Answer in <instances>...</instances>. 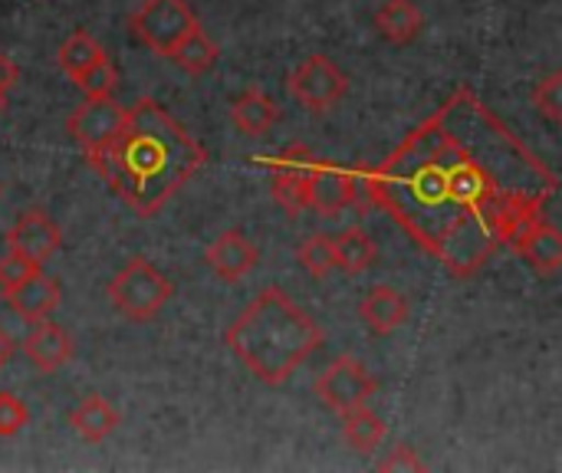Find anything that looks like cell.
<instances>
[{
    "instance_id": "obj_16",
    "label": "cell",
    "mask_w": 562,
    "mask_h": 473,
    "mask_svg": "<svg viewBox=\"0 0 562 473\" xmlns=\"http://www.w3.org/2000/svg\"><path fill=\"white\" fill-rule=\"evenodd\" d=\"M3 300H7V306H10L20 319L33 323V319L49 316V313L59 306V283L40 270V273L26 277L23 283H16L13 290H7Z\"/></svg>"
},
{
    "instance_id": "obj_20",
    "label": "cell",
    "mask_w": 562,
    "mask_h": 473,
    "mask_svg": "<svg viewBox=\"0 0 562 473\" xmlns=\"http://www.w3.org/2000/svg\"><path fill=\"white\" fill-rule=\"evenodd\" d=\"M168 59L184 69L188 76H204L207 69H214L217 63V46L214 40L201 30V26H191L171 49H168Z\"/></svg>"
},
{
    "instance_id": "obj_21",
    "label": "cell",
    "mask_w": 562,
    "mask_h": 473,
    "mask_svg": "<svg viewBox=\"0 0 562 473\" xmlns=\"http://www.w3.org/2000/svg\"><path fill=\"white\" fill-rule=\"evenodd\" d=\"M333 254H336V270L346 277H359L375 263V244L362 227H349L339 237H333Z\"/></svg>"
},
{
    "instance_id": "obj_1",
    "label": "cell",
    "mask_w": 562,
    "mask_h": 473,
    "mask_svg": "<svg viewBox=\"0 0 562 473\" xmlns=\"http://www.w3.org/2000/svg\"><path fill=\"white\" fill-rule=\"evenodd\" d=\"M362 191L451 277H474L543 217L557 174L461 86L415 125Z\"/></svg>"
},
{
    "instance_id": "obj_4",
    "label": "cell",
    "mask_w": 562,
    "mask_h": 473,
    "mask_svg": "<svg viewBox=\"0 0 562 473\" xmlns=\"http://www.w3.org/2000/svg\"><path fill=\"white\" fill-rule=\"evenodd\" d=\"M109 293V306L128 319V323H151L161 306L171 300L175 293V283L158 273V267H151L148 260L142 257H132L105 286Z\"/></svg>"
},
{
    "instance_id": "obj_7",
    "label": "cell",
    "mask_w": 562,
    "mask_h": 473,
    "mask_svg": "<svg viewBox=\"0 0 562 473\" xmlns=\"http://www.w3.org/2000/svg\"><path fill=\"white\" fill-rule=\"evenodd\" d=\"M346 76L342 69L326 56H310L290 72V92L296 102H303L310 112H326L346 95Z\"/></svg>"
},
{
    "instance_id": "obj_14",
    "label": "cell",
    "mask_w": 562,
    "mask_h": 473,
    "mask_svg": "<svg viewBox=\"0 0 562 473\" xmlns=\"http://www.w3.org/2000/svg\"><path fill=\"white\" fill-rule=\"evenodd\" d=\"M510 250H517V254L530 263V270L540 273V277H553L562 267V234L547 221V217L533 221V224L510 244Z\"/></svg>"
},
{
    "instance_id": "obj_25",
    "label": "cell",
    "mask_w": 562,
    "mask_h": 473,
    "mask_svg": "<svg viewBox=\"0 0 562 473\" xmlns=\"http://www.w3.org/2000/svg\"><path fill=\"white\" fill-rule=\"evenodd\" d=\"M76 82V89L86 95V99H99V95H112L115 92V86H119V72H115V66L109 63V56H102L95 66H89L79 79H72Z\"/></svg>"
},
{
    "instance_id": "obj_19",
    "label": "cell",
    "mask_w": 562,
    "mask_h": 473,
    "mask_svg": "<svg viewBox=\"0 0 562 473\" xmlns=\"http://www.w3.org/2000/svg\"><path fill=\"white\" fill-rule=\"evenodd\" d=\"M375 30L382 40L405 46V43L418 40V33L425 30V13L412 0H385L382 10L375 13Z\"/></svg>"
},
{
    "instance_id": "obj_27",
    "label": "cell",
    "mask_w": 562,
    "mask_h": 473,
    "mask_svg": "<svg viewBox=\"0 0 562 473\" xmlns=\"http://www.w3.org/2000/svg\"><path fill=\"white\" fill-rule=\"evenodd\" d=\"M533 105L550 119V122H560L562 119V76L560 72H550L547 79L537 82L533 89Z\"/></svg>"
},
{
    "instance_id": "obj_2",
    "label": "cell",
    "mask_w": 562,
    "mask_h": 473,
    "mask_svg": "<svg viewBox=\"0 0 562 473\" xmlns=\"http://www.w3.org/2000/svg\"><path fill=\"white\" fill-rule=\"evenodd\" d=\"M86 161L138 217H155L204 168L207 155L168 109L138 99L125 109L115 138Z\"/></svg>"
},
{
    "instance_id": "obj_29",
    "label": "cell",
    "mask_w": 562,
    "mask_h": 473,
    "mask_svg": "<svg viewBox=\"0 0 562 473\" xmlns=\"http://www.w3.org/2000/svg\"><path fill=\"white\" fill-rule=\"evenodd\" d=\"M379 471H425V461H422L408 444H398L395 451H389L385 461H379Z\"/></svg>"
},
{
    "instance_id": "obj_28",
    "label": "cell",
    "mask_w": 562,
    "mask_h": 473,
    "mask_svg": "<svg viewBox=\"0 0 562 473\" xmlns=\"http://www.w3.org/2000/svg\"><path fill=\"white\" fill-rule=\"evenodd\" d=\"M30 412L20 398H13L10 392H0V438H13L26 428Z\"/></svg>"
},
{
    "instance_id": "obj_11",
    "label": "cell",
    "mask_w": 562,
    "mask_h": 473,
    "mask_svg": "<svg viewBox=\"0 0 562 473\" xmlns=\"http://www.w3.org/2000/svg\"><path fill=\"white\" fill-rule=\"evenodd\" d=\"M313 165H316V158L303 148H290L286 155L277 158L273 174H270V194L283 211H290V214L306 211V191H310Z\"/></svg>"
},
{
    "instance_id": "obj_22",
    "label": "cell",
    "mask_w": 562,
    "mask_h": 473,
    "mask_svg": "<svg viewBox=\"0 0 562 473\" xmlns=\"http://www.w3.org/2000/svg\"><path fill=\"white\" fill-rule=\"evenodd\" d=\"M342 438L356 454H372L385 441V421L366 405L349 415H342Z\"/></svg>"
},
{
    "instance_id": "obj_8",
    "label": "cell",
    "mask_w": 562,
    "mask_h": 473,
    "mask_svg": "<svg viewBox=\"0 0 562 473\" xmlns=\"http://www.w3.org/2000/svg\"><path fill=\"white\" fill-rule=\"evenodd\" d=\"M122 122H125V105H119L112 95H99V99H86L66 119V132L82 148V155L89 158L115 138Z\"/></svg>"
},
{
    "instance_id": "obj_32",
    "label": "cell",
    "mask_w": 562,
    "mask_h": 473,
    "mask_svg": "<svg viewBox=\"0 0 562 473\" xmlns=\"http://www.w3.org/2000/svg\"><path fill=\"white\" fill-rule=\"evenodd\" d=\"M3 102H7V95H3V92H0V112H3Z\"/></svg>"
},
{
    "instance_id": "obj_13",
    "label": "cell",
    "mask_w": 562,
    "mask_h": 473,
    "mask_svg": "<svg viewBox=\"0 0 562 473\" xmlns=\"http://www.w3.org/2000/svg\"><path fill=\"white\" fill-rule=\"evenodd\" d=\"M59 244H63V234H59L56 221L40 207L23 211L16 217V224L10 227V234H7V247L26 254L36 263H46L59 250Z\"/></svg>"
},
{
    "instance_id": "obj_30",
    "label": "cell",
    "mask_w": 562,
    "mask_h": 473,
    "mask_svg": "<svg viewBox=\"0 0 562 473\" xmlns=\"http://www.w3.org/2000/svg\"><path fill=\"white\" fill-rule=\"evenodd\" d=\"M16 79H20V69H16V63H13L10 56H3V53H0V92L7 95V92L16 86Z\"/></svg>"
},
{
    "instance_id": "obj_17",
    "label": "cell",
    "mask_w": 562,
    "mask_h": 473,
    "mask_svg": "<svg viewBox=\"0 0 562 473\" xmlns=\"http://www.w3.org/2000/svg\"><path fill=\"white\" fill-rule=\"evenodd\" d=\"M231 122L240 135H263L280 122V105L260 92V89H247L234 99L231 105Z\"/></svg>"
},
{
    "instance_id": "obj_31",
    "label": "cell",
    "mask_w": 562,
    "mask_h": 473,
    "mask_svg": "<svg viewBox=\"0 0 562 473\" xmlns=\"http://www.w3.org/2000/svg\"><path fill=\"white\" fill-rule=\"evenodd\" d=\"M13 352H16V342H13V336L7 333V329H0V369L13 359Z\"/></svg>"
},
{
    "instance_id": "obj_3",
    "label": "cell",
    "mask_w": 562,
    "mask_h": 473,
    "mask_svg": "<svg viewBox=\"0 0 562 473\" xmlns=\"http://www.w3.org/2000/svg\"><path fill=\"white\" fill-rule=\"evenodd\" d=\"M237 362L263 385H286L323 346V329L280 286L263 290L224 333Z\"/></svg>"
},
{
    "instance_id": "obj_18",
    "label": "cell",
    "mask_w": 562,
    "mask_h": 473,
    "mask_svg": "<svg viewBox=\"0 0 562 473\" xmlns=\"http://www.w3.org/2000/svg\"><path fill=\"white\" fill-rule=\"evenodd\" d=\"M119 412L102 398V395H86L72 412H69V428L82 438V441H89V444H99V441H105L115 428H119Z\"/></svg>"
},
{
    "instance_id": "obj_24",
    "label": "cell",
    "mask_w": 562,
    "mask_h": 473,
    "mask_svg": "<svg viewBox=\"0 0 562 473\" xmlns=\"http://www.w3.org/2000/svg\"><path fill=\"white\" fill-rule=\"evenodd\" d=\"M296 260H300V267H303L310 277H316V280L329 277V273L336 270L333 237H329V234H310V237L303 240V247L296 250Z\"/></svg>"
},
{
    "instance_id": "obj_26",
    "label": "cell",
    "mask_w": 562,
    "mask_h": 473,
    "mask_svg": "<svg viewBox=\"0 0 562 473\" xmlns=\"http://www.w3.org/2000/svg\"><path fill=\"white\" fill-rule=\"evenodd\" d=\"M33 273H40V263L30 260L26 254L7 247V254L0 257V290L7 293V290H13L16 283H23V280L33 277Z\"/></svg>"
},
{
    "instance_id": "obj_10",
    "label": "cell",
    "mask_w": 562,
    "mask_h": 473,
    "mask_svg": "<svg viewBox=\"0 0 562 473\" xmlns=\"http://www.w3.org/2000/svg\"><path fill=\"white\" fill-rule=\"evenodd\" d=\"M204 260H207V267H211V273L217 280L237 283V280H244L260 263V250H257V244L240 227H231V230H221L207 244Z\"/></svg>"
},
{
    "instance_id": "obj_9",
    "label": "cell",
    "mask_w": 562,
    "mask_h": 473,
    "mask_svg": "<svg viewBox=\"0 0 562 473\" xmlns=\"http://www.w3.org/2000/svg\"><path fill=\"white\" fill-rule=\"evenodd\" d=\"M359 174H352L349 168L329 165V161H316L313 174H310V191H306V211H319L326 217H339L346 207L356 204L359 198Z\"/></svg>"
},
{
    "instance_id": "obj_5",
    "label": "cell",
    "mask_w": 562,
    "mask_h": 473,
    "mask_svg": "<svg viewBox=\"0 0 562 473\" xmlns=\"http://www.w3.org/2000/svg\"><path fill=\"white\" fill-rule=\"evenodd\" d=\"M379 392V382L369 375V369L352 359V356H339L333 365H326V372L316 379V398L336 412L339 418L356 412V408H366Z\"/></svg>"
},
{
    "instance_id": "obj_23",
    "label": "cell",
    "mask_w": 562,
    "mask_h": 473,
    "mask_svg": "<svg viewBox=\"0 0 562 473\" xmlns=\"http://www.w3.org/2000/svg\"><path fill=\"white\" fill-rule=\"evenodd\" d=\"M105 56V49L86 33V30H76L63 46H59V56H56V63H59V69L69 76V79H79L89 66H95L99 59Z\"/></svg>"
},
{
    "instance_id": "obj_6",
    "label": "cell",
    "mask_w": 562,
    "mask_h": 473,
    "mask_svg": "<svg viewBox=\"0 0 562 473\" xmlns=\"http://www.w3.org/2000/svg\"><path fill=\"white\" fill-rule=\"evenodd\" d=\"M198 26L191 7L184 0H142V7L132 13V33L138 43H145L151 53L168 56V49Z\"/></svg>"
},
{
    "instance_id": "obj_12",
    "label": "cell",
    "mask_w": 562,
    "mask_h": 473,
    "mask_svg": "<svg viewBox=\"0 0 562 473\" xmlns=\"http://www.w3.org/2000/svg\"><path fill=\"white\" fill-rule=\"evenodd\" d=\"M20 349L30 359V365H36V372H43V375L59 372L72 359V339H69V333L63 326L49 323L46 316L26 323V336H23Z\"/></svg>"
},
{
    "instance_id": "obj_15",
    "label": "cell",
    "mask_w": 562,
    "mask_h": 473,
    "mask_svg": "<svg viewBox=\"0 0 562 473\" xmlns=\"http://www.w3.org/2000/svg\"><path fill=\"white\" fill-rule=\"evenodd\" d=\"M359 319L366 323L369 333H375V336H392L398 326L408 323V300H405L395 286L379 283V286H372V290L362 296V303H359Z\"/></svg>"
}]
</instances>
